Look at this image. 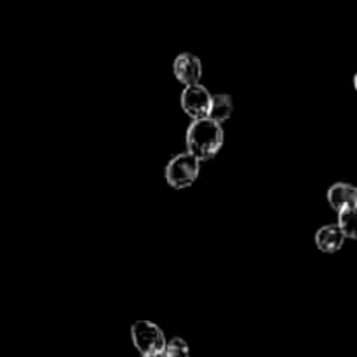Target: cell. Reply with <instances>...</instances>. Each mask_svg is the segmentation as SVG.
Masks as SVG:
<instances>
[{
  "instance_id": "obj_1",
  "label": "cell",
  "mask_w": 357,
  "mask_h": 357,
  "mask_svg": "<svg viewBox=\"0 0 357 357\" xmlns=\"http://www.w3.org/2000/svg\"><path fill=\"white\" fill-rule=\"evenodd\" d=\"M223 129L222 124L211 119L195 121L187 131V149L197 160H209L222 150Z\"/></svg>"
},
{
  "instance_id": "obj_9",
  "label": "cell",
  "mask_w": 357,
  "mask_h": 357,
  "mask_svg": "<svg viewBox=\"0 0 357 357\" xmlns=\"http://www.w3.org/2000/svg\"><path fill=\"white\" fill-rule=\"evenodd\" d=\"M338 229L345 236V239H357V202L338 211Z\"/></svg>"
},
{
  "instance_id": "obj_8",
  "label": "cell",
  "mask_w": 357,
  "mask_h": 357,
  "mask_svg": "<svg viewBox=\"0 0 357 357\" xmlns=\"http://www.w3.org/2000/svg\"><path fill=\"white\" fill-rule=\"evenodd\" d=\"M232 114H234V103H232V98H230L229 94H215V96H211V107H209L208 119L222 124V122H225L227 119L232 117Z\"/></svg>"
},
{
  "instance_id": "obj_5",
  "label": "cell",
  "mask_w": 357,
  "mask_h": 357,
  "mask_svg": "<svg viewBox=\"0 0 357 357\" xmlns=\"http://www.w3.org/2000/svg\"><path fill=\"white\" fill-rule=\"evenodd\" d=\"M173 72L174 77L180 80L181 84L187 86H195L199 84L202 75V65L201 59L194 56L192 52H181L173 63Z\"/></svg>"
},
{
  "instance_id": "obj_12",
  "label": "cell",
  "mask_w": 357,
  "mask_h": 357,
  "mask_svg": "<svg viewBox=\"0 0 357 357\" xmlns=\"http://www.w3.org/2000/svg\"><path fill=\"white\" fill-rule=\"evenodd\" d=\"M354 87H356V91H357V73L354 75Z\"/></svg>"
},
{
  "instance_id": "obj_2",
  "label": "cell",
  "mask_w": 357,
  "mask_h": 357,
  "mask_svg": "<svg viewBox=\"0 0 357 357\" xmlns=\"http://www.w3.org/2000/svg\"><path fill=\"white\" fill-rule=\"evenodd\" d=\"M199 160L190 153L173 157L166 167V180L173 188H187L197 180Z\"/></svg>"
},
{
  "instance_id": "obj_4",
  "label": "cell",
  "mask_w": 357,
  "mask_h": 357,
  "mask_svg": "<svg viewBox=\"0 0 357 357\" xmlns=\"http://www.w3.org/2000/svg\"><path fill=\"white\" fill-rule=\"evenodd\" d=\"M209 107H211V94L206 87L201 84L195 86H187L181 93V108L188 117L201 121V119H208Z\"/></svg>"
},
{
  "instance_id": "obj_7",
  "label": "cell",
  "mask_w": 357,
  "mask_h": 357,
  "mask_svg": "<svg viewBox=\"0 0 357 357\" xmlns=\"http://www.w3.org/2000/svg\"><path fill=\"white\" fill-rule=\"evenodd\" d=\"M328 202L335 211L347 208L357 202V187L351 183H335L328 190Z\"/></svg>"
},
{
  "instance_id": "obj_6",
  "label": "cell",
  "mask_w": 357,
  "mask_h": 357,
  "mask_svg": "<svg viewBox=\"0 0 357 357\" xmlns=\"http://www.w3.org/2000/svg\"><path fill=\"white\" fill-rule=\"evenodd\" d=\"M345 243V236L338 225L321 227L316 234V244L323 253H337Z\"/></svg>"
},
{
  "instance_id": "obj_3",
  "label": "cell",
  "mask_w": 357,
  "mask_h": 357,
  "mask_svg": "<svg viewBox=\"0 0 357 357\" xmlns=\"http://www.w3.org/2000/svg\"><path fill=\"white\" fill-rule=\"evenodd\" d=\"M131 337L135 347L143 356L160 352L166 347V338H164L162 330L150 321H138V323L132 324Z\"/></svg>"
},
{
  "instance_id": "obj_10",
  "label": "cell",
  "mask_w": 357,
  "mask_h": 357,
  "mask_svg": "<svg viewBox=\"0 0 357 357\" xmlns=\"http://www.w3.org/2000/svg\"><path fill=\"white\" fill-rule=\"evenodd\" d=\"M167 357H188L190 351H188L187 342L181 340V338H173L171 342H167L166 347H164Z\"/></svg>"
},
{
  "instance_id": "obj_11",
  "label": "cell",
  "mask_w": 357,
  "mask_h": 357,
  "mask_svg": "<svg viewBox=\"0 0 357 357\" xmlns=\"http://www.w3.org/2000/svg\"><path fill=\"white\" fill-rule=\"evenodd\" d=\"M143 357H167V356H166V352L160 351V352H153V354H146V356H143Z\"/></svg>"
}]
</instances>
